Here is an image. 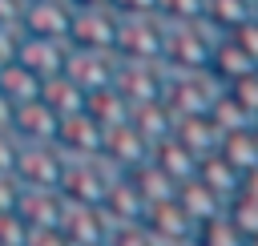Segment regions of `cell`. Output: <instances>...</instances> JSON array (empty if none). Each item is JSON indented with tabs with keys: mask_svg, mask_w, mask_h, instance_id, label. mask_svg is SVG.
<instances>
[{
	"mask_svg": "<svg viewBox=\"0 0 258 246\" xmlns=\"http://www.w3.org/2000/svg\"><path fill=\"white\" fill-rule=\"evenodd\" d=\"M133 234H137V226H121V238H125L129 246H133Z\"/></svg>",
	"mask_w": 258,
	"mask_h": 246,
	"instance_id": "cell-18",
	"label": "cell"
},
{
	"mask_svg": "<svg viewBox=\"0 0 258 246\" xmlns=\"http://www.w3.org/2000/svg\"><path fill=\"white\" fill-rule=\"evenodd\" d=\"M56 125H60V117H56L40 97L12 109V137H16L20 145H44V141H52V137H56Z\"/></svg>",
	"mask_w": 258,
	"mask_h": 246,
	"instance_id": "cell-8",
	"label": "cell"
},
{
	"mask_svg": "<svg viewBox=\"0 0 258 246\" xmlns=\"http://www.w3.org/2000/svg\"><path fill=\"white\" fill-rule=\"evenodd\" d=\"M40 101L56 113V117H73V113H85V101H89V93L77 85V81H69L64 73L60 77H48L44 81V89H40Z\"/></svg>",
	"mask_w": 258,
	"mask_h": 246,
	"instance_id": "cell-9",
	"label": "cell"
},
{
	"mask_svg": "<svg viewBox=\"0 0 258 246\" xmlns=\"http://www.w3.org/2000/svg\"><path fill=\"white\" fill-rule=\"evenodd\" d=\"M73 8H113V0H69Z\"/></svg>",
	"mask_w": 258,
	"mask_h": 246,
	"instance_id": "cell-17",
	"label": "cell"
},
{
	"mask_svg": "<svg viewBox=\"0 0 258 246\" xmlns=\"http://www.w3.org/2000/svg\"><path fill=\"white\" fill-rule=\"evenodd\" d=\"M165 32H169V24L157 12L117 16V44H113V52L125 56V60H165Z\"/></svg>",
	"mask_w": 258,
	"mask_h": 246,
	"instance_id": "cell-1",
	"label": "cell"
},
{
	"mask_svg": "<svg viewBox=\"0 0 258 246\" xmlns=\"http://www.w3.org/2000/svg\"><path fill=\"white\" fill-rule=\"evenodd\" d=\"M16 28H20V36L69 40V28H73V4H69V0H20Z\"/></svg>",
	"mask_w": 258,
	"mask_h": 246,
	"instance_id": "cell-3",
	"label": "cell"
},
{
	"mask_svg": "<svg viewBox=\"0 0 258 246\" xmlns=\"http://www.w3.org/2000/svg\"><path fill=\"white\" fill-rule=\"evenodd\" d=\"M16 149H20V141L12 137V129H0V173H12V165H16Z\"/></svg>",
	"mask_w": 258,
	"mask_h": 246,
	"instance_id": "cell-11",
	"label": "cell"
},
{
	"mask_svg": "<svg viewBox=\"0 0 258 246\" xmlns=\"http://www.w3.org/2000/svg\"><path fill=\"white\" fill-rule=\"evenodd\" d=\"M40 89H44V81H40L36 73H28L20 60H8V65H0V93L12 101V109H16V105H28V101H36V97H40Z\"/></svg>",
	"mask_w": 258,
	"mask_h": 246,
	"instance_id": "cell-10",
	"label": "cell"
},
{
	"mask_svg": "<svg viewBox=\"0 0 258 246\" xmlns=\"http://www.w3.org/2000/svg\"><path fill=\"white\" fill-rule=\"evenodd\" d=\"M16 44H20V28H8V24H0V65L16 60Z\"/></svg>",
	"mask_w": 258,
	"mask_h": 246,
	"instance_id": "cell-14",
	"label": "cell"
},
{
	"mask_svg": "<svg viewBox=\"0 0 258 246\" xmlns=\"http://www.w3.org/2000/svg\"><path fill=\"white\" fill-rule=\"evenodd\" d=\"M52 145H56L69 161H77V157H97V153H101V145H105V129H101V125L89 117V109H85V113L60 117Z\"/></svg>",
	"mask_w": 258,
	"mask_h": 246,
	"instance_id": "cell-6",
	"label": "cell"
},
{
	"mask_svg": "<svg viewBox=\"0 0 258 246\" xmlns=\"http://www.w3.org/2000/svg\"><path fill=\"white\" fill-rule=\"evenodd\" d=\"M69 44L73 48H105V52H113V44H117V12L113 8H73Z\"/></svg>",
	"mask_w": 258,
	"mask_h": 246,
	"instance_id": "cell-5",
	"label": "cell"
},
{
	"mask_svg": "<svg viewBox=\"0 0 258 246\" xmlns=\"http://www.w3.org/2000/svg\"><path fill=\"white\" fill-rule=\"evenodd\" d=\"M113 73H117V52H105V48H73V44H69L64 77L77 81L85 93L109 89V85H113Z\"/></svg>",
	"mask_w": 258,
	"mask_h": 246,
	"instance_id": "cell-4",
	"label": "cell"
},
{
	"mask_svg": "<svg viewBox=\"0 0 258 246\" xmlns=\"http://www.w3.org/2000/svg\"><path fill=\"white\" fill-rule=\"evenodd\" d=\"M113 12L117 16H145V12H157V0H113Z\"/></svg>",
	"mask_w": 258,
	"mask_h": 246,
	"instance_id": "cell-13",
	"label": "cell"
},
{
	"mask_svg": "<svg viewBox=\"0 0 258 246\" xmlns=\"http://www.w3.org/2000/svg\"><path fill=\"white\" fill-rule=\"evenodd\" d=\"M0 129H12V101L0 93Z\"/></svg>",
	"mask_w": 258,
	"mask_h": 246,
	"instance_id": "cell-16",
	"label": "cell"
},
{
	"mask_svg": "<svg viewBox=\"0 0 258 246\" xmlns=\"http://www.w3.org/2000/svg\"><path fill=\"white\" fill-rule=\"evenodd\" d=\"M16 60L36 73L40 81L48 77H60L64 73V60H69V40H44V36H20L16 44Z\"/></svg>",
	"mask_w": 258,
	"mask_h": 246,
	"instance_id": "cell-7",
	"label": "cell"
},
{
	"mask_svg": "<svg viewBox=\"0 0 258 246\" xmlns=\"http://www.w3.org/2000/svg\"><path fill=\"white\" fill-rule=\"evenodd\" d=\"M64 161H69V157H64L52 141H44V145H20V149H16V165H12V173H16L20 186L60 190Z\"/></svg>",
	"mask_w": 258,
	"mask_h": 246,
	"instance_id": "cell-2",
	"label": "cell"
},
{
	"mask_svg": "<svg viewBox=\"0 0 258 246\" xmlns=\"http://www.w3.org/2000/svg\"><path fill=\"white\" fill-rule=\"evenodd\" d=\"M16 198H20L16 173H0V214H4V210H16Z\"/></svg>",
	"mask_w": 258,
	"mask_h": 246,
	"instance_id": "cell-12",
	"label": "cell"
},
{
	"mask_svg": "<svg viewBox=\"0 0 258 246\" xmlns=\"http://www.w3.org/2000/svg\"><path fill=\"white\" fill-rule=\"evenodd\" d=\"M16 16H20V0H0V24L16 28Z\"/></svg>",
	"mask_w": 258,
	"mask_h": 246,
	"instance_id": "cell-15",
	"label": "cell"
}]
</instances>
